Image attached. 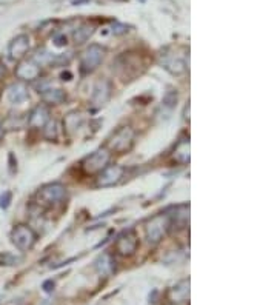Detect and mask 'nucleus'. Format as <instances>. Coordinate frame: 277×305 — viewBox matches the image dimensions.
<instances>
[{
  "instance_id": "1",
  "label": "nucleus",
  "mask_w": 277,
  "mask_h": 305,
  "mask_svg": "<svg viewBox=\"0 0 277 305\" xmlns=\"http://www.w3.org/2000/svg\"><path fill=\"white\" fill-rule=\"evenodd\" d=\"M171 228V216L169 214H156L146 222V239L151 245L159 243L168 233V230Z\"/></svg>"
},
{
  "instance_id": "2",
  "label": "nucleus",
  "mask_w": 277,
  "mask_h": 305,
  "mask_svg": "<svg viewBox=\"0 0 277 305\" xmlns=\"http://www.w3.org/2000/svg\"><path fill=\"white\" fill-rule=\"evenodd\" d=\"M134 139H136V131L131 127H122L108 139V145H106V148L113 153H119V154L126 153L133 148Z\"/></svg>"
},
{
  "instance_id": "3",
  "label": "nucleus",
  "mask_w": 277,
  "mask_h": 305,
  "mask_svg": "<svg viewBox=\"0 0 277 305\" xmlns=\"http://www.w3.org/2000/svg\"><path fill=\"white\" fill-rule=\"evenodd\" d=\"M67 188L62 184H48L45 187H42L37 193V200L39 205L51 208L57 203H62L67 200Z\"/></svg>"
},
{
  "instance_id": "4",
  "label": "nucleus",
  "mask_w": 277,
  "mask_h": 305,
  "mask_svg": "<svg viewBox=\"0 0 277 305\" xmlns=\"http://www.w3.org/2000/svg\"><path fill=\"white\" fill-rule=\"evenodd\" d=\"M11 240L14 245L22 250V251H30L37 242V234L36 231L25 223H20V225L14 227L11 231Z\"/></svg>"
},
{
  "instance_id": "5",
  "label": "nucleus",
  "mask_w": 277,
  "mask_h": 305,
  "mask_svg": "<svg viewBox=\"0 0 277 305\" xmlns=\"http://www.w3.org/2000/svg\"><path fill=\"white\" fill-rule=\"evenodd\" d=\"M110 159H111V151L106 147H102V148L96 150L94 153H91L83 160V164H82L83 171L87 174H99L110 164Z\"/></svg>"
},
{
  "instance_id": "6",
  "label": "nucleus",
  "mask_w": 277,
  "mask_h": 305,
  "mask_svg": "<svg viewBox=\"0 0 277 305\" xmlns=\"http://www.w3.org/2000/svg\"><path fill=\"white\" fill-rule=\"evenodd\" d=\"M105 57V48L93 44L90 45V48L85 50V53L80 57V70L82 73H93L100 64Z\"/></svg>"
},
{
  "instance_id": "7",
  "label": "nucleus",
  "mask_w": 277,
  "mask_h": 305,
  "mask_svg": "<svg viewBox=\"0 0 277 305\" xmlns=\"http://www.w3.org/2000/svg\"><path fill=\"white\" fill-rule=\"evenodd\" d=\"M137 247H139V237H137V234H136L134 230H126V231H123V233L117 237V240H116V243H114L116 253L120 254V256H125V257L133 256V254L136 253Z\"/></svg>"
},
{
  "instance_id": "8",
  "label": "nucleus",
  "mask_w": 277,
  "mask_h": 305,
  "mask_svg": "<svg viewBox=\"0 0 277 305\" xmlns=\"http://www.w3.org/2000/svg\"><path fill=\"white\" fill-rule=\"evenodd\" d=\"M125 174V168L120 165H106L97 176V187L108 188L114 187L122 180Z\"/></svg>"
},
{
  "instance_id": "9",
  "label": "nucleus",
  "mask_w": 277,
  "mask_h": 305,
  "mask_svg": "<svg viewBox=\"0 0 277 305\" xmlns=\"http://www.w3.org/2000/svg\"><path fill=\"white\" fill-rule=\"evenodd\" d=\"M30 48V37L22 34L17 36L8 47V56L11 60H22Z\"/></svg>"
},
{
  "instance_id": "10",
  "label": "nucleus",
  "mask_w": 277,
  "mask_h": 305,
  "mask_svg": "<svg viewBox=\"0 0 277 305\" xmlns=\"http://www.w3.org/2000/svg\"><path fill=\"white\" fill-rule=\"evenodd\" d=\"M16 76L20 80H27V82H31V80H36L40 76V67L34 62L33 59L24 60V62L16 68Z\"/></svg>"
},
{
  "instance_id": "11",
  "label": "nucleus",
  "mask_w": 277,
  "mask_h": 305,
  "mask_svg": "<svg viewBox=\"0 0 277 305\" xmlns=\"http://www.w3.org/2000/svg\"><path fill=\"white\" fill-rule=\"evenodd\" d=\"M111 91H113V87H111V82L110 80H99L96 84L94 90H93V96H91V102L96 105V107H100L103 105L106 100L110 99L111 96Z\"/></svg>"
},
{
  "instance_id": "12",
  "label": "nucleus",
  "mask_w": 277,
  "mask_h": 305,
  "mask_svg": "<svg viewBox=\"0 0 277 305\" xmlns=\"http://www.w3.org/2000/svg\"><path fill=\"white\" fill-rule=\"evenodd\" d=\"M50 120V110L47 105H37L28 116V125L33 128H44Z\"/></svg>"
},
{
  "instance_id": "13",
  "label": "nucleus",
  "mask_w": 277,
  "mask_h": 305,
  "mask_svg": "<svg viewBox=\"0 0 277 305\" xmlns=\"http://www.w3.org/2000/svg\"><path fill=\"white\" fill-rule=\"evenodd\" d=\"M7 97L13 105H20V104H24V102L28 100L30 93H28V88L22 82H19V84H13L8 88Z\"/></svg>"
},
{
  "instance_id": "14",
  "label": "nucleus",
  "mask_w": 277,
  "mask_h": 305,
  "mask_svg": "<svg viewBox=\"0 0 277 305\" xmlns=\"http://www.w3.org/2000/svg\"><path fill=\"white\" fill-rule=\"evenodd\" d=\"M189 299V279L180 280L177 285H174L169 290V300L179 303V302H186Z\"/></svg>"
},
{
  "instance_id": "15",
  "label": "nucleus",
  "mask_w": 277,
  "mask_h": 305,
  "mask_svg": "<svg viewBox=\"0 0 277 305\" xmlns=\"http://www.w3.org/2000/svg\"><path fill=\"white\" fill-rule=\"evenodd\" d=\"M162 65L165 70H168L171 74H182L186 71V62L180 57L176 56H165V59L162 60Z\"/></svg>"
},
{
  "instance_id": "16",
  "label": "nucleus",
  "mask_w": 277,
  "mask_h": 305,
  "mask_svg": "<svg viewBox=\"0 0 277 305\" xmlns=\"http://www.w3.org/2000/svg\"><path fill=\"white\" fill-rule=\"evenodd\" d=\"M114 259L110 253H103L97 260H96V268L100 274L103 276H110L114 271Z\"/></svg>"
},
{
  "instance_id": "17",
  "label": "nucleus",
  "mask_w": 277,
  "mask_h": 305,
  "mask_svg": "<svg viewBox=\"0 0 277 305\" xmlns=\"http://www.w3.org/2000/svg\"><path fill=\"white\" fill-rule=\"evenodd\" d=\"M42 99H44L45 104H53V105H59L62 104V102H65L67 100V93L63 91V90H47L42 93Z\"/></svg>"
},
{
  "instance_id": "18",
  "label": "nucleus",
  "mask_w": 277,
  "mask_h": 305,
  "mask_svg": "<svg viewBox=\"0 0 277 305\" xmlns=\"http://www.w3.org/2000/svg\"><path fill=\"white\" fill-rule=\"evenodd\" d=\"M174 160L177 162V164H188L189 162V140H183L180 142V144L177 145L176 151H174Z\"/></svg>"
},
{
  "instance_id": "19",
  "label": "nucleus",
  "mask_w": 277,
  "mask_h": 305,
  "mask_svg": "<svg viewBox=\"0 0 277 305\" xmlns=\"http://www.w3.org/2000/svg\"><path fill=\"white\" fill-rule=\"evenodd\" d=\"M82 122H83V117L80 113H70L65 117V120H63V125H65L68 133H74L82 127Z\"/></svg>"
},
{
  "instance_id": "20",
  "label": "nucleus",
  "mask_w": 277,
  "mask_h": 305,
  "mask_svg": "<svg viewBox=\"0 0 277 305\" xmlns=\"http://www.w3.org/2000/svg\"><path fill=\"white\" fill-rule=\"evenodd\" d=\"M25 124H28V117H22V116H10L4 124H2V130L7 128V130H19L22 128Z\"/></svg>"
},
{
  "instance_id": "21",
  "label": "nucleus",
  "mask_w": 277,
  "mask_h": 305,
  "mask_svg": "<svg viewBox=\"0 0 277 305\" xmlns=\"http://www.w3.org/2000/svg\"><path fill=\"white\" fill-rule=\"evenodd\" d=\"M94 33V28L91 25H83L80 27L76 33H74V40H76V44H83V42H87V40L93 36Z\"/></svg>"
},
{
  "instance_id": "22",
  "label": "nucleus",
  "mask_w": 277,
  "mask_h": 305,
  "mask_svg": "<svg viewBox=\"0 0 277 305\" xmlns=\"http://www.w3.org/2000/svg\"><path fill=\"white\" fill-rule=\"evenodd\" d=\"M44 136L48 139V140H56L57 136H59V122L57 120H48L45 127H44Z\"/></svg>"
},
{
  "instance_id": "23",
  "label": "nucleus",
  "mask_w": 277,
  "mask_h": 305,
  "mask_svg": "<svg viewBox=\"0 0 277 305\" xmlns=\"http://www.w3.org/2000/svg\"><path fill=\"white\" fill-rule=\"evenodd\" d=\"M11 199H13L11 191H4L2 194H0V208L7 210L10 207V203H11Z\"/></svg>"
},
{
  "instance_id": "24",
  "label": "nucleus",
  "mask_w": 277,
  "mask_h": 305,
  "mask_svg": "<svg viewBox=\"0 0 277 305\" xmlns=\"http://www.w3.org/2000/svg\"><path fill=\"white\" fill-rule=\"evenodd\" d=\"M176 99H177V94L176 93H168L166 96H165V99H163V105H166V107H174V104H176Z\"/></svg>"
},
{
  "instance_id": "25",
  "label": "nucleus",
  "mask_w": 277,
  "mask_h": 305,
  "mask_svg": "<svg viewBox=\"0 0 277 305\" xmlns=\"http://www.w3.org/2000/svg\"><path fill=\"white\" fill-rule=\"evenodd\" d=\"M54 44H56V47H65L67 45V37L65 36H57L54 39Z\"/></svg>"
},
{
  "instance_id": "26",
  "label": "nucleus",
  "mask_w": 277,
  "mask_h": 305,
  "mask_svg": "<svg viewBox=\"0 0 277 305\" xmlns=\"http://www.w3.org/2000/svg\"><path fill=\"white\" fill-rule=\"evenodd\" d=\"M125 31H126V27H125V25H116V30H114L116 34H122V33H125Z\"/></svg>"
},
{
  "instance_id": "27",
  "label": "nucleus",
  "mask_w": 277,
  "mask_h": 305,
  "mask_svg": "<svg viewBox=\"0 0 277 305\" xmlns=\"http://www.w3.org/2000/svg\"><path fill=\"white\" fill-rule=\"evenodd\" d=\"M62 77H63V80H70L71 73H63V74H62Z\"/></svg>"
},
{
  "instance_id": "28",
  "label": "nucleus",
  "mask_w": 277,
  "mask_h": 305,
  "mask_svg": "<svg viewBox=\"0 0 277 305\" xmlns=\"http://www.w3.org/2000/svg\"><path fill=\"white\" fill-rule=\"evenodd\" d=\"M0 133H2V124H0Z\"/></svg>"
}]
</instances>
